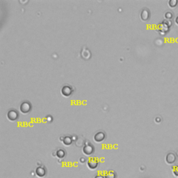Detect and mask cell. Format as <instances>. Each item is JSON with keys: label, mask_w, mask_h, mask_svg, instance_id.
Segmentation results:
<instances>
[{"label": "cell", "mask_w": 178, "mask_h": 178, "mask_svg": "<svg viewBox=\"0 0 178 178\" xmlns=\"http://www.w3.org/2000/svg\"><path fill=\"white\" fill-rule=\"evenodd\" d=\"M79 161L81 162V163H83V162H85V159L84 158H81L80 159H79Z\"/></svg>", "instance_id": "17"}, {"label": "cell", "mask_w": 178, "mask_h": 178, "mask_svg": "<svg viewBox=\"0 0 178 178\" xmlns=\"http://www.w3.org/2000/svg\"><path fill=\"white\" fill-rule=\"evenodd\" d=\"M165 17L167 18V19H171L172 17H173V14L171 12H167L165 14Z\"/></svg>", "instance_id": "14"}, {"label": "cell", "mask_w": 178, "mask_h": 178, "mask_svg": "<svg viewBox=\"0 0 178 178\" xmlns=\"http://www.w3.org/2000/svg\"><path fill=\"white\" fill-rule=\"evenodd\" d=\"M32 104L29 102V101H24L21 103L20 107V110L21 111V113H24V114H26V113H28L29 112L31 111L32 110Z\"/></svg>", "instance_id": "1"}, {"label": "cell", "mask_w": 178, "mask_h": 178, "mask_svg": "<svg viewBox=\"0 0 178 178\" xmlns=\"http://www.w3.org/2000/svg\"><path fill=\"white\" fill-rule=\"evenodd\" d=\"M56 154H57V157L61 159V158H63V157L65 156V152L64 151L63 149H59V150L57 151Z\"/></svg>", "instance_id": "12"}, {"label": "cell", "mask_w": 178, "mask_h": 178, "mask_svg": "<svg viewBox=\"0 0 178 178\" xmlns=\"http://www.w3.org/2000/svg\"><path fill=\"white\" fill-rule=\"evenodd\" d=\"M62 141H63V144L65 145V146H70L72 143V142H73V138L70 137V136H67L64 137Z\"/></svg>", "instance_id": "11"}, {"label": "cell", "mask_w": 178, "mask_h": 178, "mask_svg": "<svg viewBox=\"0 0 178 178\" xmlns=\"http://www.w3.org/2000/svg\"><path fill=\"white\" fill-rule=\"evenodd\" d=\"M168 4H169V7L173 8L176 7V5H177V0H171V1H170L169 2H168Z\"/></svg>", "instance_id": "13"}, {"label": "cell", "mask_w": 178, "mask_h": 178, "mask_svg": "<svg viewBox=\"0 0 178 178\" xmlns=\"http://www.w3.org/2000/svg\"><path fill=\"white\" fill-rule=\"evenodd\" d=\"M82 150L85 155L90 156V155H91L93 152H94L95 148H94V146L91 144V143H88V144H86L85 146H84Z\"/></svg>", "instance_id": "3"}, {"label": "cell", "mask_w": 178, "mask_h": 178, "mask_svg": "<svg viewBox=\"0 0 178 178\" xmlns=\"http://www.w3.org/2000/svg\"><path fill=\"white\" fill-rule=\"evenodd\" d=\"M73 93V88L70 85H64L61 88V93L63 96L69 97Z\"/></svg>", "instance_id": "5"}, {"label": "cell", "mask_w": 178, "mask_h": 178, "mask_svg": "<svg viewBox=\"0 0 178 178\" xmlns=\"http://www.w3.org/2000/svg\"><path fill=\"white\" fill-rule=\"evenodd\" d=\"M173 173L175 176H177L178 177V165L177 166H175L174 168V170H173Z\"/></svg>", "instance_id": "15"}, {"label": "cell", "mask_w": 178, "mask_h": 178, "mask_svg": "<svg viewBox=\"0 0 178 178\" xmlns=\"http://www.w3.org/2000/svg\"><path fill=\"white\" fill-rule=\"evenodd\" d=\"M94 178H104V176L101 175H96Z\"/></svg>", "instance_id": "16"}, {"label": "cell", "mask_w": 178, "mask_h": 178, "mask_svg": "<svg viewBox=\"0 0 178 178\" xmlns=\"http://www.w3.org/2000/svg\"><path fill=\"white\" fill-rule=\"evenodd\" d=\"M104 178H116V174L114 171H108L104 174Z\"/></svg>", "instance_id": "10"}, {"label": "cell", "mask_w": 178, "mask_h": 178, "mask_svg": "<svg viewBox=\"0 0 178 178\" xmlns=\"http://www.w3.org/2000/svg\"><path fill=\"white\" fill-rule=\"evenodd\" d=\"M19 117V113L15 109H11L8 111L7 113V118L9 121H15Z\"/></svg>", "instance_id": "4"}, {"label": "cell", "mask_w": 178, "mask_h": 178, "mask_svg": "<svg viewBox=\"0 0 178 178\" xmlns=\"http://www.w3.org/2000/svg\"><path fill=\"white\" fill-rule=\"evenodd\" d=\"M166 162L168 163H173L175 160V156L173 153H169L166 156Z\"/></svg>", "instance_id": "9"}, {"label": "cell", "mask_w": 178, "mask_h": 178, "mask_svg": "<svg viewBox=\"0 0 178 178\" xmlns=\"http://www.w3.org/2000/svg\"><path fill=\"white\" fill-rule=\"evenodd\" d=\"M149 11L147 10V9H143L141 13H140V18H141V19L143 20H147L149 18Z\"/></svg>", "instance_id": "8"}, {"label": "cell", "mask_w": 178, "mask_h": 178, "mask_svg": "<svg viewBox=\"0 0 178 178\" xmlns=\"http://www.w3.org/2000/svg\"><path fill=\"white\" fill-rule=\"evenodd\" d=\"M175 22H176V24L178 25V15L177 16V18H175Z\"/></svg>", "instance_id": "18"}, {"label": "cell", "mask_w": 178, "mask_h": 178, "mask_svg": "<svg viewBox=\"0 0 178 178\" xmlns=\"http://www.w3.org/2000/svg\"><path fill=\"white\" fill-rule=\"evenodd\" d=\"M36 174L39 177H43L46 175V169L43 166L38 167L36 170Z\"/></svg>", "instance_id": "7"}, {"label": "cell", "mask_w": 178, "mask_h": 178, "mask_svg": "<svg viewBox=\"0 0 178 178\" xmlns=\"http://www.w3.org/2000/svg\"><path fill=\"white\" fill-rule=\"evenodd\" d=\"M106 137V134L102 131H99L95 134L94 136H93V140L97 143H100V142L103 141Z\"/></svg>", "instance_id": "6"}, {"label": "cell", "mask_w": 178, "mask_h": 178, "mask_svg": "<svg viewBox=\"0 0 178 178\" xmlns=\"http://www.w3.org/2000/svg\"><path fill=\"white\" fill-rule=\"evenodd\" d=\"M98 164H99V161L96 157H90L87 161V166H88V168L91 170L96 169L98 168Z\"/></svg>", "instance_id": "2"}]
</instances>
